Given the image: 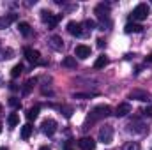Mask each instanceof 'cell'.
Segmentation results:
<instances>
[{
  "mask_svg": "<svg viewBox=\"0 0 152 150\" xmlns=\"http://www.w3.org/2000/svg\"><path fill=\"white\" fill-rule=\"evenodd\" d=\"M110 115H112V108H110V106H106V104L96 106V108L92 110V113L88 115V118H87L83 129H87L88 124H94V122H97V120H101V118H106V117H110Z\"/></svg>",
  "mask_w": 152,
  "mask_h": 150,
  "instance_id": "obj_1",
  "label": "cell"
},
{
  "mask_svg": "<svg viewBox=\"0 0 152 150\" xmlns=\"http://www.w3.org/2000/svg\"><path fill=\"white\" fill-rule=\"evenodd\" d=\"M149 12H151V7H149L147 4H138V5L133 9V12H131L133 23H134V21H143V20H147Z\"/></svg>",
  "mask_w": 152,
  "mask_h": 150,
  "instance_id": "obj_2",
  "label": "cell"
},
{
  "mask_svg": "<svg viewBox=\"0 0 152 150\" xmlns=\"http://www.w3.org/2000/svg\"><path fill=\"white\" fill-rule=\"evenodd\" d=\"M99 141L104 145H110L113 141V127L112 125H103L99 129Z\"/></svg>",
  "mask_w": 152,
  "mask_h": 150,
  "instance_id": "obj_3",
  "label": "cell"
},
{
  "mask_svg": "<svg viewBox=\"0 0 152 150\" xmlns=\"http://www.w3.org/2000/svg\"><path fill=\"white\" fill-rule=\"evenodd\" d=\"M41 14H42V21H44V23H48V27H50V28H53V27L60 21V18H62V14H51L50 11H42Z\"/></svg>",
  "mask_w": 152,
  "mask_h": 150,
  "instance_id": "obj_4",
  "label": "cell"
},
{
  "mask_svg": "<svg viewBox=\"0 0 152 150\" xmlns=\"http://www.w3.org/2000/svg\"><path fill=\"white\" fill-rule=\"evenodd\" d=\"M41 127H42V133H44V134L51 136V134H55V131H57V122H55L53 118H46V120L41 124Z\"/></svg>",
  "mask_w": 152,
  "mask_h": 150,
  "instance_id": "obj_5",
  "label": "cell"
},
{
  "mask_svg": "<svg viewBox=\"0 0 152 150\" xmlns=\"http://www.w3.org/2000/svg\"><path fill=\"white\" fill-rule=\"evenodd\" d=\"M67 32H69L71 36L80 37V36H83V25L78 23V21H69V23H67Z\"/></svg>",
  "mask_w": 152,
  "mask_h": 150,
  "instance_id": "obj_6",
  "label": "cell"
},
{
  "mask_svg": "<svg viewBox=\"0 0 152 150\" xmlns=\"http://www.w3.org/2000/svg\"><path fill=\"white\" fill-rule=\"evenodd\" d=\"M25 57L30 64H39L41 62V53L37 50H32V48H25Z\"/></svg>",
  "mask_w": 152,
  "mask_h": 150,
  "instance_id": "obj_7",
  "label": "cell"
},
{
  "mask_svg": "<svg viewBox=\"0 0 152 150\" xmlns=\"http://www.w3.org/2000/svg\"><path fill=\"white\" fill-rule=\"evenodd\" d=\"M78 147L81 150H94L96 149V141L90 136H83L81 140H78Z\"/></svg>",
  "mask_w": 152,
  "mask_h": 150,
  "instance_id": "obj_8",
  "label": "cell"
},
{
  "mask_svg": "<svg viewBox=\"0 0 152 150\" xmlns=\"http://www.w3.org/2000/svg\"><path fill=\"white\" fill-rule=\"evenodd\" d=\"M75 55L78 58H81V60H85V58H88L90 57V46H85V44H78L75 48Z\"/></svg>",
  "mask_w": 152,
  "mask_h": 150,
  "instance_id": "obj_9",
  "label": "cell"
},
{
  "mask_svg": "<svg viewBox=\"0 0 152 150\" xmlns=\"http://www.w3.org/2000/svg\"><path fill=\"white\" fill-rule=\"evenodd\" d=\"M96 14H97L99 20H108V16H110V5L108 4H99L96 7Z\"/></svg>",
  "mask_w": 152,
  "mask_h": 150,
  "instance_id": "obj_10",
  "label": "cell"
},
{
  "mask_svg": "<svg viewBox=\"0 0 152 150\" xmlns=\"http://www.w3.org/2000/svg\"><path fill=\"white\" fill-rule=\"evenodd\" d=\"M127 113H131V104L129 103H122L115 108V117H126Z\"/></svg>",
  "mask_w": 152,
  "mask_h": 150,
  "instance_id": "obj_11",
  "label": "cell"
},
{
  "mask_svg": "<svg viewBox=\"0 0 152 150\" xmlns=\"http://www.w3.org/2000/svg\"><path fill=\"white\" fill-rule=\"evenodd\" d=\"M129 97L131 99H138V101H151V95L147 94V92H142V90H133L131 94H129Z\"/></svg>",
  "mask_w": 152,
  "mask_h": 150,
  "instance_id": "obj_12",
  "label": "cell"
},
{
  "mask_svg": "<svg viewBox=\"0 0 152 150\" xmlns=\"http://www.w3.org/2000/svg\"><path fill=\"white\" fill-rule=\"evenodd\" d=\"M16 14H9V16H2L0 18V30H4V28H7L12 21H16Z\"/></svg>",
  "mask_w": 152,
  "mask_h": 150,
  "instance_id": "obj_13",
  "label": "cell"
},
{
  "mask_svg": "<svg viewBox=\"0 0 152 150\" xmlns=\"http://www.w3.org/2000/svg\"><path fill=\"white\" fill-rule=\"evenodd\" d=\"M39 110H41V106L39 104H36V106H32L30 110H27V113H25V117L28 118V120H36L39 115Z\"/></svg>",
  "mask_w": 152,
  "mask_h": 150,
  "instance_id": "obj_14",
  "label": "cell"
},
{
  "mask_svg": "<svg viewBox=\"0 0 152 150\" xmlns=\"http://www.w3.org/2000/svg\"><path fill=\"white\" fill-rule=\"evenodd\" d=\"M124 30H126L127 34H131V32L138 34V32H142V30H143V27H142V25H138V23H127Z\"/></svg>",
  "mask_w": 152,
  "mask_h": 150,
  "instance_id": "obj_15",
  "label": "cell"
},
{
  "mask_svg": "<svg viewBox=\"0 0 152 150\" xmlns=\"http://www.w3.org/2000/svg\"><path fill=\"white\" fill-rule=\"evenodd\" d=\"M18 30H20V34L25 36V37L30 36V25H28L27 21H20V23H18Z\"/></svg>",
  "mask_w": 152,
  "mask_h": 150,
  "instance_id": "obj_16",
  "label": "cell"
},
{
  "mask_svg": "<svg viewBox=\"0 0 152 150\" xmlns=\"http://www.w3.org/2000/svg\"><path fill=\"white\" fill-rule=\"evenodd\" d=\"M36 83H37V79H36V78H30V79L25 83V87H23V95H28V94H30V90L34 88V85H36Z\"/></svg>",
  "mask_w": 152,
  "mask_h": 150,
  "instance_id": "obj_17",
  "label": "cell"
},
{
  "mask_svg": "<svg viewBox=\"0 0 152 150\" xmlns=\"http://www.w3.org/2000/svg\"><path fill=\"white\" fill-rule=\"evenodd\" d=\"M32 131H34V127H32L30 124H25V125L21 127V138H23V140H28L30 134H32Z\"/></svg>",
  "mask_w": 152,
  "mask_h": 150,
  "instance_id": "obj_18",
  "label": "cell"
},
{
  "mask_svg": "<svg viewBox=\"0 0 152 150\" xmlns=\"http://www.w3.org/2000/svg\"><path fill=\"white\" fill-rule=\"evenodd\" d=\"M7 124H9V127H16V125L20 124V117H18V113H11V115L7 117Z\"/></svg>",
  "mask_w": 152,
  "mask_h": 150,
  "instance_id": "obj_19",
  "label": "cell"
},
{
  "mask_svg": "<svg viewBox=\"0 0 152 150\" xmlns=\"http://www.w3.org/2000/svg\"><path fill=\"white\" fill-rule=\"evenodd\" d=\"M62 66L64 67H69V69H75L76 67V57H66L62 60Z\"/></svg>",
  "mask_w": 152,
  "mask_h": 150,
  "instance_id": "obj_20",
  "label": "cell"
},
{
  "mask_svg": "<svg viewBox=\"0 0 152 150\" xmlns=\"http://www.w3.org/2000/svg\"><path fill=\"white\" fill-rule=\"evenodd\" d=\"M104 66H108V58H106L104 55H101V57H97V60H96V64H94V67H96V69H103Z\"/></svg>",
  "mask_w": 152,
  "mask_h": 150,
  "instance_id": "obj_21",
  "label": "cell"
},
{
  "mask_svg": "<svg viewBox=\"0 0 152 150\" xmlns=\"http://www.w3.org/2000/svg\"><path fill=\"white\" fill-rule=\"evenodd\" d=\"M50 41H51V48H55V50H62V37L53 36Z\"/></svg>",
  "mask_w": 152,
  "mask_h": 150,
  "instance_id": "obj_22",
  "label": "cell"
},
{
  "mask_svg": "<svg viewBox=\"0 0 152 150\" xmlns=\"http://www.w3.org/2000/svg\"><path fill=\"white\" fill-rule=\"evenodd\" d=\"M21 73H23V66H21V64H16V66L11 69V76H12V78H18Z\"/></svg>",
  "mask_w": 152,
  "mask_h": 150,
  "instance_id": "obj_23",
  "label": "cell"
},
{
  "mask_svg": "<svg viewBox=\"0 0 152 150\" xmlns=\"http://www.w3.org/2000/svg\"><path fill=\"white\" fill-rule=\"evenodd\" d=\"M122 150H140V145H138L136 141H129V143L124 145V149Z\"/></svg>",
  "mask_w": 152,
  "mask_h": 150,
  "instance_id": "obj_24",
  "label": "cell"
},
{
  "mask_svg": "<svg viewBox=\"0 0 152 150\" xmlns=\"http://www.w3.org/2000/svg\"><path fill=\"white\" fill-rule=\"evenodd\" d=\"M12 57V50H4V51H0V60H7V58H11Z\"/></svg>",
  "mask_w": 152,
  "mask_h": 150,
  "instance_id": "obj_25",
  "label": "cell"
},
{
  "mask_svg": "<svg viewBox=\"0 0 152 150\" xmlns=\"http://www.w3.org/2000/svg\"><path fill=\"white\" fill-rule=\"evenodd\" d=\"M9 104L14 106V108H20V101H18L16 97H11V99H9Z\"/></svg>",
  "mask_w": 152,
  "mask_h": 150,
  "instance_id": "obj_26",
  "label": "cell"
},
{
  "mask_svg": "<svg viewBox=\"0 0 152 150\" xmlns=\"http://www.w3.org/2000/svg\"><path fill=\"white\" fill-rule=\"evenodd\" d=\"M142 115H143V117H149V118H152V108H145V110L142 111Z\"/></svg>",
  "mask_w": 152,
  "mask_h": 150,
  "instance_id": "obj_27",
  "label": "cell"
},
{
  "mask_svg": "<svg viewBox=\"0 0 152 150\" xmlns=\"http://www.w3.org/2000/svg\"><path fill=\"white\" fill-rule=\"evenodd\" d=\"M85 27H88V28L92 30V28H96V23H94L92 20H87V21H85Z\"/></svg>",
  "mask_w": 152,
  "mask_h": 150,
  "instance_id": "obj_28",
  "label": "cell"
},
{
  "mask_svg": "<svg viewBox=\"0 0 152 150\" xmlns=\"http://www.w3.org/2000/svg\"><path fill=\"white\" fill-rule=\"evenodd\" d=\"M97 46H99V48H103V46H104V41H103V39H99V41H97Z\"/></svg>",
  "mask_w": 152,
  "mask_h": 150,
  "instance_id": "obj_29",
  "label": "cell"
},
{
  "mask_svg": "<svg viewBox=\"0 0 152 150\" xmlns=\"http://www.w3.org/2000/svg\"><path fill=\"white\" fill-rule=\"evenodd\" d=\"M147 62H152V55H149V57H147Z\"/></svg>",
  "mask_w": 152,
  "mask_h": 150,
  "instance_id": "obj_30",
  "label": "cell"
},
{
  "mask_svg": "<svg viewBox=\"0 0 152 150\" xmlns=\"http://www.w3.org/2000/svg\"><path fill=\"white\" fill-rule=\"evenodd\" d=\"M41 150H50V149H48V147H42V149H41Z\"/></svg>",
  "mask_w": 152,
  "mask_h": 150,
  "instance_id": "obj_31",
  "label": "cell"
},
{
  "mask_svg": "<svg viewBox=\"0 0 152 150\" xmlns=\"http://www.w3.org/2000/svg\"><path fill=\"white\" fill-rule=\"evenodd\" d=\"M2 127H4V125H2V124H0V133H2Z\"/></svg>",
  "mask_w": 152,
  "mask_h": 150,
  "instance_id": "obj_32",
  "label": "cell"
},
{
  "mask_svg": "<svg viewBox=\"0 0 152 150\" xmlns=\"http://www.w3.org/2000/svg\"><path fill=\"white\" fill-rule=\"evenodd\" d=\"M0 150H7V149H4V147H0Z\"/></svg>",
  "mask_w": 152,
  "mask_h": 150,
  "instance_id": "obj_33",
  "label": "cell"
},
{
  "mask_svg": "<svg viewBox=\"0 0 152 150\" xmlns=\"http://www.w3.org/2000/svg\"><path fill=\"white\" fill-rule=\"evenodd\" d=\"M0 113H2V104H0Z\"/></svg>",
  "mask_w": 152,
  "mask_h": 150,
  "instance_id": "obj_34",
  "label": "cell"
},
{
  "mask_svg": "<svg viewBox=\"0 0 152 150\" xmlns=\"http://www.w3.org/2000/svg\"><path fill=\"white\" fill-rule=\"evenodd\" d=\"M66 150H71V149H66Z\"/></svg>",
  "mask_w": 152,
  "mask_h": 150,
  "instance_id": "obj_35",
  "label": "cell"
}]
</instances>
